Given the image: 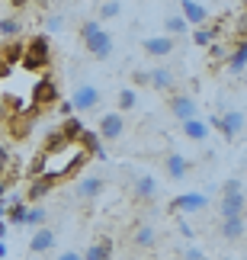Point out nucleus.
Returning a JSON list of instances; mask_svg holds the SVG:
<instances>
[{"label": "nucleus", "mask_w": 247, "mask_h": 260, "mask_svg": "<svg viewBox=\"0 0 247 260\" xmlns=\"http://www.w3.org/2000/svg\"><path fill=\"white\" fill-rule=\"evenodd\" d=\"M90 161L87 157V151L81 145H64L61 151H55V154H45V174L55 180V183H61L64 177H71V174H77L81 167Z\"/></svg>", "instance_id": "f257e3e1"}, {"label": "nucleus", "mask_w": 247, "mask_h": 260, "mask_svg": "<svg viewBox=\"0 0 247 260\" xmlns=\"http://www.w3.org/2000/svg\"><path fill=\"white\" fill-rule=\"evenodd\" d=\"M48 64H52V45H48V36L45 32H39V36H32L26 42L23 58H19V68H23V71L39 74V71H45Z\"/></svg>", "instance_id": "f03ea898"}, {"label": "nucleus", "mask_w": 247, "mask_h": 260, "mask_svg": "<svg viewBox=\"0 0 247 260\" xmlns=\"http://www.w3.org/2000/svg\"><path fill=\"white\" fill-rule=\"evenodd\" d=\"M42 116L39 109H32V106H26L23 113H13V116H7L4 122H7V132H10V138L13 142H26L29 135H32V128H36V119Z\"/></svg>", "instance_id": "7ed1b4c3"}, {"label": "nucleus", "mask_w": 247, "mask_h": 260, "mask_svg": "<svg viewBox=\"0 0 247 260\" xmlns=\"http://www.w3.org/2000/svg\"><path fill=\"white\" fill-rule=\"evenodd\" d=\"M58 100H61V90H58V84H55L52 74L39 77V81L32 84V100H29L32 109H39V113H42V109H52Z\"/></svg>", "instance_id": "20e7f679"}, {"label": "nucleus", "mask_w": 247, "mask_h": 260, "mask_svg": "<svg viewBox=\"0 0 247 260\" xmlns=\"http://www.w3.org/2000/svg\"><path fill=\"white\" fill-rule=\"evenodd\" d=\"M205 125L219 128L225 138H238L241 128H244V113H241V109H228L225 116H209V119H205Z\"/></svg>", "instance_id": "39448f33"}, {"label": "nucleus", "mask_w": 247, "mask_h": 260, "mask_svg": "<svg viewBox=\"0 0 247 260\" xmlns=\"http://www.w3.org/2000/svg\"><path fill=\"white\" fill-rule=\"evenodd\" d=\"M125 132V116L116 109V113H103L100 116V125H96V135L103 138V142H119Z\"/></svg>", "instance_id": "423d86ee"}, {"label": "nucleus", "mask_w": 247, "mask_h": 260, "mask_svg": "<svg viewBox=\"0 0 247 260\" xmlns=\"http://www.w3.org/2000/svg\"><path fill=\"white\" fill-rule=\"evenodd\" d=\"M209 206V196L205 193H180L170 199V209L180 215H193V212H202V209Z\"/></svg>", "instance_id": "0eeeda50"}, {"label": "nucleus", "mask_w": 247, "mask_h": 260, "mask_svg": "<svg viewBox=\"0 0 247 260\" xmlns=\"http://www.w3.org/2000/svg\"><path fill=\"white\" fill-rule=\"evenodd\" d=\"M84 45H87V52H90L96 61H106V58L113 55V48H116V39L106 32V29H100V32H93L90 39H84Z\"/></svg>", "instance_id": "6e6552de"}, {"label": "nucleus", "mask_w": 247, "mask_h": 260, "mask_svg": "<svg viewBox=\"0 0 247 260\" xmlns=\"http://www.w3.org/2000/svg\"><path fill=\"white\" fill-rule=\"evenodd\" d=\"M71 103H74V113H87V109H93L100 103V90L93 84H77L71 93Z\"/></svg>", "instance_id": "1a4fd4ad"}, {"label": "nucleus", "mask_w": 247, "mask_h": 260, "mask_svg": "<svg viewBox=\"0 0 247 260\" xmlns=\"http://www.w3.org/2000/svg\"><path fill=\"white\" fill-rule=\"evenodd\" d=\"M77 145L87 151V157H96V161H106V157H110V154H106V148H103V138L96 135L93 128H84L81 138H77Z\"/></svg>", "instance_id": "9d476101"}, {"label": "nucleus", "mask_w": 247, "mask_h": 260, "mask_svg": "<svg viewBox=\"0 0 247 260\" xmlns=\"http://www.w3.org/2000/svg\"><path fill=\"white\" fill-rule=\"evenodd\" d=\"M142 48L148 55H154V58H167V55H173L177 52V45H173V36H148Z\"/></svg>", "instance_id": "9b49d317"}, {"label": "nucleus", "mask_w": 247, "mask_h": 260, "mask_svg": "<svg viewBox=\"0 0 247 260\" xmlns=\"http://www.w3.org/2000/svg\"><path fill=\"white\" fill-rule=\"evenodd\" d=\"M170 113L173 119H193V116H199V106H196V100L193 96H186V93H173L170 96Z\"/></svg>", "instance_id": "f8f14e48"}, {"label": "nucleus", "mask_w": 247, "mask_h": 260, "mask_svg": "<svg viewBox=\"0 0 247 260\" xmlns=\"http://www.w3.org/2000/svg\"><path fill=\"white\" fill-rule=\"evenodd\" d=\"M180 16H183L190 26H205V19H209V10H205L199 0H180Z\"/></svg>", "instance_id": "ddd939ff"}, {"label": "nucleus", "mask_w": 247, "mask_h": 260, "mask_svg": "<svg viewBox=\"0 0 247 260\" xmlns=\"http://www.w3.org/2000/svg\"><path fill=\"white\" fill-rule=\"evenodd\" d=\"M55 186H58V183H55V180L48 177V174L32 177V180H29V189H26V196H23V199H29V203H39V199H45Z\"/></svg>", "instance_id": "4468645a"}, {"label": "nucleus", "mask_w": 247, "mask_h": 260, "mask_svg": "<svg viewBox=\"0 0 247 260\" xmlns=\"http://www.w3.org/2000/svg\"><path fill=\"white\" fill-rule=\"evenodd\" d=\"M55 247V232L45 225H39L32 232V241H29V254H48Z\"/></svg>", "instance_id": "2eb2a0df"}, {"label": "nucleus", "mask_w": 247, "mask_h": 260, "mask_svg": "<svg viewBox=\"0 0 247 260\" xmlns=\"http://www.w3.org/2000/svg\"><path fill=\"white\" fill-rule=\"evenodd\" d=\"M164 167H167V174H170L173 180H183L186 174L193 171V164L186 161V154H180V151H170L164 157Z\"/></svg>", "instance_id": "dca6fc26"}, {"label": "nucleus", "mask_w": 247, "mask_h": 260, "mask_svg": "<svg viewBox=\"0 0 247 260\" xmlns=\"http://www.w3.org/2000/svg\"><path fill=\"white\" fill-rule=\"evenodd\" d=\"M100 193H103V177H84V180H77V186H74L77 199H96Z\"/></svg>", "instance_id": "f3484780"}, {"label": "nucleus", "mask_w": 247, "mask_h": 260, "mask_svg": "<svg viewBox=\"0 0 247 260\" xmlns=\"http://www.w3.org/2000/svg\"><path fill=\"white\" fill-rule=\"evenodd\" d=\"M225 64H228V71L234 74V77H241L244 74V64H247V42H238L231 48L228 55H225Z\"/></svg>", "instance_id": "a211bd4d"}, {"label": "nucleus", "mask_w": 247, "mask_h": 260, "mask_svg": "<svg viewBox=\"0 0 247 260\" xmlns=\"http://www.w3.org/2000/svg\"><path fill=\"white\" fill-rule=\"evenodd\" d=\"M219 212H222V218H231V215H244V193H222Z\"/></svg>", "instance_id": "6ab92c4d"}, {"label": "nucleus", "mask_w": 247, "mask_h": 260, "mask_svg": "<svg viewBox=\"0 0 247 260\" xmlns=\"http://www.w3.org/2000/svg\"><path fill=\"white\" fill-rule=\"evenodd\" d=\"M148 84H151L154 90H173L177 77L170 68H154V71H148Z\"/></svg>", "instance_id": "aec40b11"}, {"label": "nucleus", "mask_w": 247, "mask_h": 260, "mask_svg": "<svg viewBox=\"0 0 247 260\" xmlns=\"http://www.w3.org/2000/svg\"><path fill=\"white\" fill-rule=\"evenodd\" d=\"M183 135L193 138V142H205V138H209V125H205V119H199V116L183 119Z\"/></svg>", "instance_id": "412c9836"}, {"label": "nucleus", "mask_w": 247, "mask_h": 260, "mask_svg": "<svg viewBox=\"0 0 247 260\" xmlns=\"http://www.w3.org/2000/svg\"><path fill=\"white\" fill-rule=\"evenodd\" d=\"M58 132L64 135V142L67 145H77V138H81V132H84V122L77 116H64L61 119V125H58Z\"/></svg>", "instance_id": "4be33fe9"}, {"label": "nucleus", "mask_w": 247, "mask_h": 260, "mask_svg": "<svg viewBox=\"0 0 247 260\" xmlns=\"http://www.w3.org/2000/svg\"><path fill=\"white\" fill-rule=\"evenodd\" d=\"M23 48H26V42L23 39H7L4 45H0V58H4L7 64H19V58H23Z\"/></svg>", "instance_id": "5701e85b"}, {"label": "nucleus", "mask_w": 247, "mask_h": 260, "mask_svg": "<svg viewBox=\"0 0 247 260\" xmlns=\"http://www.w3.org/2000/svg\"><path fill=\"white\" fill-rule=\"evenodd\" d=\"M222 238H225V241H241V238H244V215L222 218Z\"/></svg>", "instance_id": "b1692460"}, {"label": "nucleus", "mask_w": 247, "mask_h": 260, "mask_svg": "<svg viewBox=\"0 0 247 260\" xmlns=\"http://www.w3.org/2000/svg\"><path fill=\"white\" fill-rule=\"evenodd\" d=\"M81 257L84 260H110L113 257V241H110V238H100V241H93Z\"/></svg>", "instance_id": "393cba45"}, {"label": "nucleus", "mask_w": 247, "mask_h": 260, "mask_svg": "<svg viewBox=\"0 0 247 260\" xmlns=\"http://www.w3.org/2000/svg\"><path fill=\"white\" fill-rule=\"evenodd\" d=\"M135 196L142 199H154L157 196V180L151 177V174H145V177H135Z\"/></svg>", "instance_id": "a878e982"}, {"label": "nucleus", "mask_w": 247, "mask_h": 260, "mask_svg": "<svg viewBox=\"0 0 247 260\" xmlns=\"http://www.w3.org/2000/svg\"><path fill=\"white\" fill-rule=\"evenodd\" d=\"M67 142H64V135L58 132V128H48L45 132V142H42V148H39V151L42 154H55V151H61Z\"/></svg>", "instance_id": "bb28decb"}, {"label": "nucleus", "mask_w": 247, "mask_h": 260, "mask_svg": "<svg viewBox=\"0 0 247 260\" xmlns=\"http://www.w3.org/2000/svg\"><path fill=\"white\" fill-rule=\"evenodd\" d=\"M7 225H23L26 222V199H13V203H7Z\"/></svg>", "instance_id": "cd10ccee"}, {"label": "nucleus", "mask_w": 247, "mask_h": 260, "mask_svg": "<svg viewBox=\"0 0 247 260\" xmlns=\"http://www.w3.org/2000/svg\"><path fill=\"white\" fill-rule=\"evenodd\" d=\"M116 106H119V113H128V109H135V106H138V93H135V87H122V90H119V96H116Z\"/></svg>", "instance_id": "c85d7f7f"}, {"label": "nucleus", "mask_w": 247, "mask_h": 260, "mask_svg": "<svg viewBox=\"0 0 247 260\" xmlns=\"http://www.w3.org/2000/svg\"><path fill=\"white\" fill-rule=\"evenodd\" d=\"M135 244L138 247H154L157 244V232H154L151 225H138L135 228Z\"/></svg>", "instance_id": "c756f323"}, {"label": "nucleus", "mask_w": 247, "mask_h": 260, "mask_svg": "<svg viewBox=\"0 0 247 260\" xmlns=\"http://www.w3.org/2000/svg\"><path fill=\"white\" fill-rule=\"evenodd\" d=\"M19 32H23V23H19L16 16H4V19H0V36H7V39H19Z\"/></svg>", "instance_id": "7c9ffc66"}, {"label": "nucleus", "mask_w": 247, "mask_h": 260, "mask_svg": "<svg viewBox=\"0 0 247 260\" xmlns=\"http://www.w3.org/2000/svg\"><path fill=\"white\" fill-rule=\"evenodd\" d=\"M164 29H167V36H183V32H190V23H186L183 16H167Z\"/></svg>", "instance_id": "2f4dec72"}, {"label": "nucleus", "mask_w": 247, "mask_h": 260, "mask_svg": "<svg viewBox=\"0 0 247 260\" xmlns=\"http://www.w3.org/2000/svg\"><path fill=\"white\" fill-rule=\"evenodd\" d=\"M119 10H122L119 0H103V4H100V23H106V19H113V16H119Z\"/></svg>", "instance_id": "473e14b6"}, {"label": "nucleus", "mask_w": 247, "mask_h": 260, "mask_svg": "<svg viewBox=\"0 0 247 260\" xmlns=\"http://www.w3.org/2000/svg\"><path fill=\"white\" fill-rule=\"evenodd\" d=\"M42 174H45V154L39 151V154L32 157V161H29V167H26V177L32 180V177H42Z\"/></svg>", "instance_id": "72a5a7b5"}, {"label": "nucleus", "mask_w": 247, "mask_h": 260, "mask_svg": "<svg viewBox=\"0 0 247 260\" xmlns=\"http://www.w3.org/2000/svg\"><path fill=\"white\" fill-rule=\"evenodd\" d=\"M45 222V209L42 206H36V209H26V222L23 225H29V228H39Z\"/></svg>", "instance_id": "f704fd0d"}, {"label": "nucleus", "mask_w": 247, "mask_h": 260, "mask_svg": "<svg viewBox=\"0 0 247 260\" xmlns=\"http://www.w3.org/2000/svg\"><path fill=\"white\" fill-rule=\"evenodd\" d=\"M205 48H209V58H212V61H225V55H228V48H225L219 39H215V42H209Z\"/></svg>", "instance_id": "c9c22d12"}, {"label": "nucleus", "mask_w": 247, "mask_h": 260, "mask_svg": "<svg viewBox=\"0 0 247 260\" xmlns=\"http://www.w3.org/2000/svg\"><path fill=\"white\" fill-rule=\"evenodd\" d=\"M100 29H103V26H100V19H87V23L81 26V39H90L93 32H100Z\"/></svg>", "instance_id": "e433bc0d"}, {"label": "nucleus", "mask_w": 247, "mask_h": 260, "mask_svg": "<svg viewBox=\"0 0 247 260\" xmlns=\"http://www.w3.org/2000/svg\"><path fill=\"white\" fill-rule=\"evenodd\" d=\"M222 193H244V180H241V177L225 180V189H222Z\"/></svg>", "instance_id": "4c0bfd02"}, {"label": "nucleus", "mask_w": 247, "mask_h": 260, "mask_svg": "<svg viewBox=\"0 0 247 260\" xmlns=\"http://www.w3.org/2000/svg\"><path fill=\"white\" fill-rule=\"evenodd\" d=\"M61 26H64L61 16H48L45 19V32H61Z\"/></svg>", "instance_id": "58836bf2"}, {"label": "nucleus", "mask_w": 247, "mask_h": 260, "mask_svg": "<svg viewBox=\"0 0 247 260\" xmlns=\"http://www.w3.org/2000/svg\"><path fill=\"white\" fill-rule=\"evenodd\" d=\"M177 232H180V235L186 238V241H193V238H196V232H193V225L186 222V218H180V225H177Z\"/></svg>", "instance_id": "ea45409f"}, {"label": "nucleus", "mask_w": 247, "mask_h": 260, "mask_svg": "<svg viewBox=\"0 0 247 260\" xmlns=\"http://www.w3.org/2000/svg\"><path fill=\"white\" fill-rule=\"evenodd\" d=\"M55 106H58V113H61V119L64 116H74V103H71V100H58Z\"/></svg>", "instance_id": "a19ab883"}, {"label": "nucleus", "mask_w": 247, "mask_h": 260, "mask_svg": "<svg viewBox=\"0 0 247 260\" xmlns=\"http://www.w3.org/2000/svg\"><path fill=\"white\" fill-rule=\"evenodd\" d=\"M183 260H205V254H202V247H186V254H183Z\"/></svg>", "instance_id": "79ce46f5"}, {"label": "nucleus", "mask_w": 247, "mask_h": 260, "mask_svg": "<svg viewBox=\"0 0 247 260\" xmlns=\"http://www.w3.org/2000/svg\"><path fill=\"white\" fill-rule=\"evenodd\" d=\"M10 74H13V64H7L4 58H0V81H4V77H10Z\"/></svg>", "instance_id": "37998d69"}, {"label": "nucleus", "mask_w": 247, "mask_h": 260, "mask_svg": "<svg viewBox=\"0 0 247 260\" xmlns=\"http://www.w3.org/2000/svg\"><path fill=\"white\" fill-rule=\"evenodd\" d=\"M58 260H84L77 251H64V254H58Z\"/></svg>", "instance_id": "c03bdc74"}, {"label": "nucleus", "mask_w": 247, "mask_h": 260, "mask_svg": "<svg viewBox=\"0 0 247 260\" xmlns=\"http://www.w3.org/2000/svg\"><path fill=\"white\" fill-rule=\"evenodd\" d=\"M7 4L13 7V10H23V7H29V4H32V0H7Z\"/></svg>", "instance_id": "a18cd8bd"}, {"label": "nucleus", "mask_w": 247, "mask_h": 260, "mask_svg": "<svg viewBox=\"0 0 247 260\" xmlns=\"http://www.w3.org/2000/svg\"><path fill=\"white\" fill-rule=\"evenodd\" d=\"M7 235H10V225H7V218H0V241H4Z\"/></svg>", "instance_id": "49530a36"}, {"label": "nucleus", "mask_w": 247, "mask_h": 260, "mask_svg": "<svg viewBox=\"0 0 247 260\" xmlns=\"http://www.w3.org/2000/svg\"><path fill=\"white\" fill-rule=\"evenodd\" d=\"M0 161H4V164H10V154H7V148H4V142H0Z\"/></svg>", "instance_id": "de8ad7c7"}, {"label": "nucleus", "mask_w": 247, "mask_h": 260, "mask_svg": "<svg viewBox=\"0 0 247 260\" xmlns=\"http://www.w3.org/2000/svg\"><path fill=\"white\" fill-rule=\"evenodd\" d=\"M4 215H7V196L0 199V218H4Z\"/></svg>", "instance_id": "09e8293b"}, {"label": "nucleus", "mask_w": 247, "mask_h": 260, "mask_svg": "<svg viewBox=\"0 0 247 260\" xmlns=\"http://www.w3.org/2000/svg\"><path fill=\"white\" fill-rule=\"evenodd\" d=\"M0 260H7V244L0 241Z\"/></svg>", "instance_id": "8fccbe9b"}, {"label": "nucleus", "mask_w": 247, "mask_h": 260, "mask_svg": "<svg viewBox=\"0 0 247 260\" xmlns=\"http://www.w3.org/2000/svg\"><path fill=\"white\" fill-rule=\"evenodd\" d=\"M4 177H7V164H4V161H0V180H4Z\"/></svg>", "instance_id": "3c124183"}, {"label": "nucleus", "mask_w": 247, "mask_h": 260, "mask_svg": "<svg viewBox=\"0 0 247 260\" xmlns=\"http://www.w3.org/2000/svg\"><path fill=\"white\" fill-rule=\"evenodd\" d=\"M222 260H234V257H222Z\"/></svg>", "instance_id": "603ef678"}]
</instances>
